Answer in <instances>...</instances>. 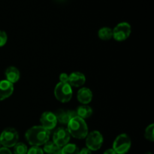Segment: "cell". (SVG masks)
<instances>
[{
  "instance_id": "1",
  "label": "cell",
  "mask_w": 154,
  "mask_h": 154,
  "mask_svg": "<svg viewBox=\"0 0 154 154\" xmlns=\"http://www.w3.org/2000/svg\"><path fill=\"white\" fill-rule=\"evenodd\" d=\"M51 136V132L42 126H35L29 129L25 137L29 144L32 146L44 145L48 142Z\"/></svg>"
},
{
  "instance_id": "2",
  "label": "cell",
  "mask_w": 154,
  "mask_h": 154,
  "mask_svg": "<svg viewBox=\"0 0 154 154\" xmlns=\"http://www.w3.org/2000/svg\"><path fill=\"white\" fill-rule=\"evenodd\" d=\"M67 129L71 136L77 139H84L88 134V126L84 119L78 116L73 117L67 124Z\"/></svg>"
},
{
  "instance_id": "3",
  "label": "cell",
  "mask_w": 154,
  "mask_h": 154,
  "mask_svg": "<svg viewBox=\"0 0 154 154\" xmlns=\"http://www.w3.org/2000/svg\"><path fill=\"white\" fill-rule=\"evenodd\" d=\"M73 92L72 87L67 83L59 82L54 89L56 99L62 103H67L72 99Z\"/></svg>"
},
{
  "instance_id": "4",
  "label": "cell",
  "mask_w": 154,
  "mask_h": 154,
  "mask_svg": "<svg viewBox=\"0 0 154 154\" xmlns=\"http://www.w3.org/2000/svg\"><path fill=\"white\" fill-rule=\"evenodd\" d=\"M19 139V134L14 128H7L0 135V144L3 147L10 148L13 147Z\"/></svg>"
},
{
  "instance_id": "5",
  "label": "cell",
  "mask_w": 154,
  "mask_h": 154,
  "mask_svg": "<svg viewBox=\"0 0 154 154\" xmlns=\"http://www.w3.org/2000/svg\"><path fill=\"white\" fill-rule=\"evenodd\" d=\"M132 141L126 134H120L115 138L113 144V149L117 154H126L130 150Z\"/></svg>"
},
{
  "instance_id": "6",
  "label": "cell",
  "mask_w": 154,
  "mask_h": 154,
  "mask_svg": "<svg viewBox=\"0 0 154 154\" xmlns=\"http://www.w3.org/2000/svg\"><path fill=\"white\" fill-rule=\"evenodd\" d=\"M86 146L91 151H97L102 147L103 144V136L97 130H94L87 134L86 137Z\"/></svg>"
},
{
  "instance_id": "7",
  "label": "cell",
  "mask_w": 154,
  "mask_h": 154,
  "mask_svg": "<svg viewBox=\"0 0 154 154\" xmlns=\"http://www.w3.org/2000/svg\"><path fill=\"white\" fill-rule=\"evenodd\" d=\"M113 31V38L117 42H123L129 37L132 27L127 22H122L117 24Z\"/></svg>"
},
{
  "instance_id": "8",
  "label": "cell",
  "mask_w": 154,
  "mask_h": 154,
  "mask_svg": "<svg viewBox=\"0 0 154 154\" xmlns=\"http://www.w3.org/2000/svg\"><path fill=\"white\" fill-rule=\"evenodd\" d=\"M71 135L68 131L67 128L59 127L55 130L53 134V142L57 146V147L62 148L69 144L70 141Z\"/></svg>"
},
{
  "instance_id": "9",
  "label": "cell",
  "mask_w": 154,
  "mask_h": 154,
  "mask_svg": "<svg viewBox=\"0 0 154 154\" xmlns=\"http://www.w3.org/2000/svg\"><path fill=\"white\" fill-rule=\"evenodd\" d=\"M40 122L42 123V126L51 131L57 126V119L54 113L51 111H45L41 116Z\"/></svg>"
},
{
  "instance_id": "10",
  "label": "cell",
  "mask_w": 154,
  "mask_h": 154,
  "mask_svg": "<svg viewBox=\"0 0 154 154\" xmlns=\"http://www.w3.org/2000/svg\"><path fill=\"white\" fill-rule=\"evenodd\" d=\"M14 92V84L7 80L0 81V101L8 99Z\"/></svg>"
},
{
  "instance_id": "11",
  "label": "cell",
  "mask_w": 154,
  "mask_h": 154,
  "mask_svg": "<svg viewBox=\"0 0 154 154\" xmlns=\"http://www.w3.org/2000/svg\"><path fill=\"white\" fill-rule=\"evenodd\" d=\"M86 82L85 75L80 72H74L69 75V84L71 87H80Z\"/></svg>"
},
{
  "instance_id": "12",
  "label": "cell",
  "mask_w": 154,
  "mask_h": 154,
  "mask_svg": "<svg viewBox=\"0 0 154 154\" xmlns=\"http://www.w3.org/2000/svg\"><path fill=\"white\" fill-rule=\"evenodd\" d=\"M56 114L57 122H60L62 124H68L69 121L73 117H76L77 113L75 111H63V110H59Z\"/></svg>"
},
{
  "instance_id": "13",
  "label": "cell",
  "mask_w": 154,
  "mask_h": 154,
  "mask_svg": "<svg viewBox=\"0 0 154 154\" xmlns=\"http://www.w3.org/2000/svg\"><path fill=\"white\" fill-rule=\"evenodd\" d=\"M77 98L81 104L88 105L93 99V93L90 89L87 88V87H82L78 90Z\"/></svg>"
},
{
  "instance_id": "14",
  "label": "cell",
  "mask_w": 154,
  "mask_h": 154,
  "mask_svg": "<svg viewBox=\"0 0 154 154\" xmlns=\"http://www.w3.org/2000/svg\"><path fill=\"white\" fill-rule=\"evenodd\" d=\"M5 75L6 77V80L14 84L19 81L20 73L17 68L14 67V66H9L5 70Z\"/></svg>"
},
{
  "instance_id": "15",
  "label": "cell",
  "mask_w": 154,
  "mask_h": 154,
  "mask_svg": "<svg viewBox=\"0 0 154 154\" xmlns=\"http://www.w3.org/2000/svg\"><path fill=\"white\" fill-rule=\"evenodd\" d=\"M77 116L82 119H87L89 118L90 116L93 114V109L90 106L87 105H81L78 108L76 111Z\"/></svg>"
},
{
  "instance_id": "16",
  "label": "cell",
  "mask_w": 154,
  "mask_h": 154,
  "mask_svg": "<svg viewBox=\"0 0 154 154\" xmlns=\"http://www.w3.org/2000/svg\"><path fill=\"white\" fill-rule=\"evenodd\" d=\"M98 36L102 40H110L113 37V31L110 27H102L98 32Z\"/></svg>"
},
{
  "instance_id": "17",
  "label": "cell",
  "mask_w": 154,
  "mask_h": 154,
  "mask_svg": "<svg viewBox=\"0 0 154 154\" xmlns=\"http://www.w3.org/2000/svg\"><path fill=\"white\" fill-rule=\"evenodd\" d=\"M80 150L75 144H67L61 148L62 154H79Z\"/></svg>"
},
{
  "instance_id": "18",
  "label": "cell",
  "mask_w": 154,
  "mask_h": 154,
  "mask_svg": "<svg viewBox=\"0 0 154 154\" xmlns=\"http://www.w3.org/2000/svg\"><path fill=\"white\" fill-rule=\"evenodd\" d=\"M13 147L14 154H26L28 151L27 146L22 142H17Z\"/></svg>"
},
{
  "instance_id": "19",
  "label": "cell",
  "mask_w": 154,
  "mask_h": 154,
  "mask_svg": "<svg viewBox=\"0 0 154 154\" xmlns=\"http://www.w3.org/2000/svg\"><path fill=\"white\" fill-rule=\"evenodd\" d=\"M57 147H57L53 141H48V142L44 144V148L42 150H43L44 153H46L47 154H53Z\"/></svg>"
},
{
  "instance_id": "20",
  "label": "cell",
  "mask_w": 154,
  "mask_h": 154,
  "mask_svg": "<svg viewBox=\"0 0 154 154\" xmlns=\"http://www.w3.org/2000/svg\"><path fill=\"white\" fill-rule=\"evenodd\" d=\"M144 137L147 140L150 141H154V124L149 125L145 129V132H144Z\"/></svg>"
},
{
  "instance_id": "21",
  "label": "cell",
  "mask_w": 154,
  "mask_h": 154,
  "mask_svg": "<svg viewBox=\"0 0 154 154\" xmlns=\"http://www.w3.org/2000/svg\"><path fill=\"white\" fill-rule=\"evenodd\" d=\"M43 150L38 146H32L27 151L26 154H44Z\"/></svg>"
},
{
  "instance_id": "22",
  "label": "cell",
  "mask_w": 154,
  "mask_h": 154,
  "mask_svg": "<svg viewBox=\"0 0 154 154\" xmlns=\"http://www.w3.org/2000/svg\"><path fill=\"white\" fill-rule=\"evenodd\" d=\"M8 41V35L6 32L2 30H0V48L3 47Z\"/></svg>"
},
{
  "instance_id": "23",
  "label": "cell",
  "mask_w": 154,
  "mask_h": 154,
  "mask_svg": "<svg viewBox=\"0 0 154 154\" xmlns=\"http://www.w3.org/2000/svg\"><path fill=\"white\" fill-rule=\"evenodd\" d=\"M69 75H67L66 73H62L60 75V80L61 83H67V84H69Z\"/></svg>"
},
{
  "instance_id": "24",
  "label": "cell",
  "mask_w": 154,
  "mask_h": 154,
  "mask_svg": "<svg viewBox=\"0 0 154 154\" xmlns=\"http://www.w3.org/2000/svg\"><path fill=\"white\" fill-rule=\"evenodd\" d=\"M0 154H12L10 149L7 147H0Z\"/></svg>"
},
{
  "instance_id": "25",
  "label": "cell",
  "mask_w": 154,
  "mask_h": 154,
  "mask_svg": "<svg viewBox=\"0 0 154 154\" xmlns=\"http://www.w3.org/2000/svg\"><path fill=\"white\" fill-rule=\"evenodd\" d=\"M79 154H92V151L87 147H84L80 150Z\"/></svg>"
},
{
  "instance_id": "26",
  "label": "cell",
  "mask_w": 154,
  "mask_h": 154,
  "mask_svg": "<svg viewBox=\"0 0 154 154\" xmlns=\"http://www.w3.org/2000/svg\"><path fill=\"white\" fill-rule=\"evenodd\" d=\"M103 154H117V153H116V152L114 151V149L109 148V149H108V150H105V151L104 152Z\"/></svg>"
},
{
  "instance_id": "27",
  "label": "cell",
  "mask_w": 154,
  "mask_h": 154,
  "mask_svg": "<svg viewBox=\"0 0 154 154\" xmlns=\"http://www.w3.org/2000/svg\"><path fill=\"white\" fill-rule=\"evenodd\" d=\"M53 154H62L61 148H60V147H57V148L56 149V150L54 152V153H53Z\"/></svg>"
},
{
  "instance_id": "28",
  "label": "cell",
  "mask_w": 154,
  "mask_h": 154,
  "mask_svg": "<svg viewBox=\"0 0 154 154\" xmlns=\"http://www.w3.org/2000/svg\"><path fill=\"white\" fill-rule=\"evenodd\" d=\"M145 154H153V153H152L151 152H147Z\"/></svg>"
},
{
  "instance_id": "29",
  "label": "cell",
  "mask_w": 154,
  "mask_h": 154,
  "mask_svg": "<svg viewBox=\"0 0 154 154\" xmlns=\"http://www.w3.org/2000/svg\"><path fill=\"white\" fill-rule=\"evenodd\" d=\"M0 147H1V144H0Z\"/></svg>"
}]
</instances>
